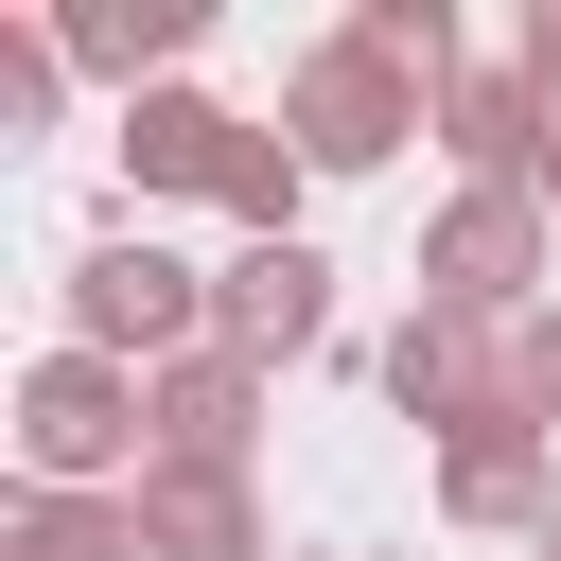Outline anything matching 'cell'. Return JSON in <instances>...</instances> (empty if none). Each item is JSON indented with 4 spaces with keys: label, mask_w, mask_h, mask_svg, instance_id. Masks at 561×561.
<instances>
[{
    "label": "cell",
    "mask_w": 561,
    "mask_h": 561,
    "mask_svg": "<svg viewBox=\"0 0 561 561\" xmlns=\"http://www.w3.org/2000/svg\"><path fill=\"white\" fill-rule=\"evenodd\" d=\"M18 473H35V491H140V473H158V403H140V368H105V351H35V368H18Z\"/></svg>",
    "instance_id": "1"
},
{
    "label": "cell",
    "mask_w": 561,
    "mask_h": 561,
    "mask_svg": "<svg viewBox=\"0 0 561 561\" xmlns=\"http://www.w3.org/2000/svg\"><path fill=\"white\" fill-rule=\"evenodd\" d=\"M421 123H438V88H421V70H386L368 35H316V53L280 70V140H298L316 175H386Z\"/></svg>",
    "instance_id": "2"
},
{
    "label": "cell",
    "mask_w": 561,
    "mask_h": 561,
    "mask_svg": "<svg viewBox=\"0 0 561 561\" xmlns=\"http://www.w3.org/2000/svg\"><path fill=\"white\" fill-rule=\"evenodd\" d=\"M543 263H561V210L543 193H456L438 228H421V298L438 316H543Z\"/></svg>",
    "instance_id": "3"
},
{
    "label": "cell",
    "mask_w": 561,
    "mask_h": 561,
    "mask_svg": "<svg viewBox=\"0 0 561 561\" xmlns=\"http://www.w3.org/2000/svg\"><path fill=\"white\" fill-rule=\"evenodd\" d=\"M70 351L175 368V351H210V280H193L175 245H88V263H70Z\"/></svg>",
    "instance_id": "4"
},
{
    "label": "cell",
    "mask_w": 561,
    "mask_h": 561,
    "mask_svg": "<svg viewBox=\"0 0 561 561\" xmlns=\"http://www.w3.org/2000/svg\"><path fill=\"white\" fill-rule=\"evenodd\" d=\"M386 403H403V421H438L456 456H473V438H526V386H508V333H491V316H438V298H421V316L386 333Z\"/></svg>",
    "instance_id": "5"
},
{
    "label": "cell",
    "mask_w": 561,
    "mask_h": 561,
    "mask_svg": "<svg viewBox=\"0 0 561 561\" xmlns=\"http://www.w3.org/2000/svg\"><path fill=\"white\" fill-rule=\"evenodd\" d=\"M210 333H228L245 368L316 351V333H333V263H316V245H245V263H210Z\"/></svg>",
    "instance_id": "6"
},
{
    "label": "cell",
    "mask_w": 561,
    "mask_h": 561,
    "mask_svg": "<svg viewBox=\"0 0 561 561\" xmlns=\"http://www.w3.org/2000/svg\"><path fill=\"white\" fill-rule=\"evenodd\" d=\"M140 403H158V456H193V473H245V438H263V368L228 333L175 351V368H140Z\"/></svg>",
    "instance_id": "7"
},
{
    "label": "cell",
    "mask_w": 561,
    "mask_h": 561,
    "mask_svg": "<svg viewBox=\"0 0 561 561\" xmlns=\"http://www.w3.org/2000/svg\"><path fill=\"white\" fill-rule=\"evenodd\" d=\"M140 561H280V543H263V491H245V473L158 456V473H140Z\"/></svg>",
    "instance_id": "8"
},
{
    "label": "cell",
    "mask_w": 561,
    "mask_h": 561,
    "mask_svg": "<svg viewBox=\"0 0 561 561\" xmlns=\"http://www.w3.org/2000/svg\"><path fill=\"white\" fill-rule=\"evenodd\" d=\"M228 158H245V123H228L210 88H158V105H123V175H140V193H228Z\"/></svg>",
    "instance_id": "9"
},
{
    "label": "cell",
    "mask_w": 561,
    "mask_h": 561,
    "mask_svg": "<svg viewBox=\"0 0 561 561\" xmlns=\"http://www.w3.org/2000/svg\"><path fill=\"white\" fill-rule=\"evenodd\" d=\"M53 53H70V70H105V88H140V105H158V70H175V53H193V0H70V18H53Z\"/></svg>",
    "instance_id": "10"
},
{
    "label": "cell",
    "mask_w": 561,
    "mask_h": 561,
    "mask_svg": "<svg viewBox=\"0 0 561 561\" xmlns=\"http://www.w3.org/2000/svg\"><path fill=\"white\" fill-rule=\"evenodd\" d=\"M438 508H456V526H561L543 438H473V456H438Z\"/></svg>",
    "instance_id": "11"
},
{
    "label": "cell",
    "mask_w": 561,
    "mask_h": 561,
    "mask_svg": "<svg viewBox=\"0 0 561 561\" xmlns=\"http://www.w3.org/2000/svg\"><path fill=\"white\" fill-rule=\"evenodd\" d=\"M0 561H140V491H35Z\"/></svg>",
    "instance_id": "12"
},
{
    "label": "cell",
    "mask_w": 561,
    "mask_h": 561,
    "mask_svg": "<svg viewBox=\"0 0 561 561\" xmlns=\"http://www.w3.org/2000/svg\"><path fill=\"white\" fill-rule=\"evenodd\" d=\"M508 386H526V438H561V298L508 316Z\"/></svg>",
    "instance_id": "13"
},
{
    "label": "cell",
    "mask_w": 561,
    "mask_h": 561,
    "mask_svg": "<svg viewBox=\"0 0 561 561\" xmlns=\"http://www.w3.org/2000/svg\"><path fill=\"white\" fill-rule=\"evenodd\" d=\"M0 123H53V35L0 18Z\"/></svg>",
    "instance_id": "14"
},
{
    "label": "cell",
    "mask_w": 561,
    "mask_h": 561,
    "mask_svg": "<svg viewBox=\"0 0 561 561\" xmlns=\"http://www.w3.org/2000/svg\"><path fill=\"white\" fill-rule=\"evenodd\" d=\"M508 70H526V88H543V123H561V0H543V18L508 35Z\"/></svg>",
    "instance_id": "15"
},
{
    "label": "cell",
    "mask_w": 561,
    "mask_h": 561,
    "mask_svg": "<svg viewBox=\"0 0 561 561\" xmlns=\"http://www.w3.org/2000/svg\"><path fill=\"white\" fill-rule=\"evenodd\" d=\"M526 193H543V210H561V140H543V158H526Z\"/></svg>",
    "instance_id": "16"
},
{
    "label": "cell",
    "mask_w": 561,
    "mask_h": 561,
    "mask_svg": "<svg viewBox=\"0 0 561 561\" xmlns=\"http://www.w3.org/2000/svg\"><path fill=\"white\" fill-rule=\"evenodd\" d=\"M543 561H561V526H543Z\"/></svg>",
    "instance_id": "17"
},
{
    "label": "cell",
    "mask_w": 561,
    "mask_h": 561,
    "mask_svg": "<svg viewBox=\"0 0 561 561\" xmlns=\"http://www.w3.org/2000/svg\"><path fill=\"white\" fill-rule=\"evenodd\" d=\"M298 561H316V543H298Z\"/></svg>",
    "instance_id": "18"
}]
</instances>
